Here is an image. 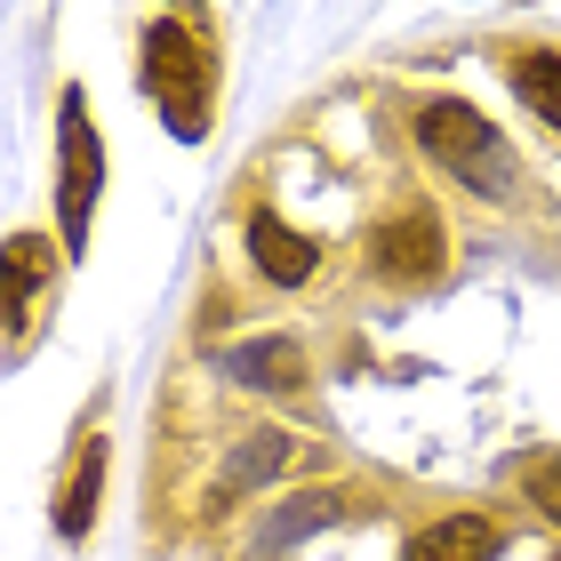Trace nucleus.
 I'll return each instance as SVG.
<instances>
[{
	"label": "nucleus",
	"mask_w": 561,
	"mask_h": 561,
	"mask_svg": "<svg viewBox=\"0 0 561 561\" xmlns=\"http://www.w3.org/2000/svg\"><path fill=\"white\" fill-rule=\"evenodd\" d=\"M225 369H233L241 386H257V393H297L305 345H297V337H257V345H233V353H225Z\"/></svg>",
	"instance_id": "6e6552de"
},
{
	"label": "nucleus",
	"mask_w": 561,
	"mask_h": 561,
	"mask_svg": "<svg viewBox=\"0 0 561 561\" xmlns=\"http://www.w3.org/2000/svg\"><path fill=\"white\" fill-rule=\"evenodd\" d=\"M57 145H65V249L89 241V209H96V185H105V145H96V121H89V96L65 89V121H57Z\"/></svg>",
	"instance_id": "7ed1b4c3"
},
{
	"label": "nucleus",
	"mask_w": 561,
	"mask_h": 561,
	"mask_svg": "<svg viewBox=\"0 0 561 561\" xmlns=\"http://www.w3.org/2000/svg\"><path fill=\"white\" fill-rule=\"evenodd\" d=\"M145 89L161 105L169 137H209V48L193 16H152L145 24Z\"/></svg>",
	"instance_id": "f03ea898"
},
{
	"label": "nucleus",
	"mask_w": 561,
	"mask_h": 561,
	"mask_svg": "<svg viewBox=\"0 0 561 561\" xmlns=\"http://www.w3.org/2000/svg\"><path fill=\"white\" fill-rule=\"evenodd\" d=\"M522 490H529V505H538L546 522H561V449L538 457V466H522Z\"/></svg>",
	"instance_id": "f8f14e48"
},
{
	"label": "nucleus",
	"mask_w": 561,
	"mask_h": 561,
	"mask_svg": "<svg viewBox=\"0 0 561 561\" xmlns=\"http://www.w3.org/2000/svg\"><path fill=\"white\" fill-rule=\"evenodd\" d=\"M249 265H257L273 289H305L321 265V249L297 233V225H280L273 209H249Z\"/></svg>",
	"instance_id": "39448f33"
},
{
	"label": "nucleus",
	"mask_w": 561,
	"mask_h": 561,
	"mask_svg": "<svg viewBox=\"0 0 561 561\" xmlns=\"http://www.w3.org/2000/svg\"><path fill=\"white\" fill-rule=\"evenodd\" d=\"M442 257H449V233H442V217H433V209H401V217H386L369 233V273L377 280H401V289L433 280Z\"/></svg>",
	"instance_id": "20e7f679"
},
{
	"label": "nucleus",
	"mask_w": 561,
	"mask_h": 561,
	"mask_svg": "<svg viewBox=\"0 0 561 561\" xmlns=\"http://www.w3.org/2000/svg\"><path fill=\"white\" fill-rule=\"evenodd\" d=\"M41 280H48V241L16 233V241H9V321H16V337H24V321H33Z\"/></svg>",
	"instance_id": "9b49d317"
},
{
	"label": "nucleus",
	"mask_w": 561,
	"mask_h": 561,
	"mask_svg": "<svg viewBox=\"0 0 561 561\" xmlns=\"http://www.w3.org/2000/svg\"><path fill=\"white\" fill-rule=\"evenodd\" d=\"M417 145H425V161H433V169L457 176V185L481 193V201H505V193L522 185L514 145H505L473 105H457V96H442V105H425V113H417Z\"/></svg>",
	"instance_id": "f257e3e1"
},
{
	"label": "nucleus",
	"mask_w": 561,
	"mask_h": 561,
	"mask_svg": "<svg viewBox=\"0 0 561 561\" xmlns=\"http://www.w3.org/2000/svg\"><path fill=\"white\" fill-rule=\"evenodd\" d=\"M96 497H105V433H81V457H72V473L57 490V529L65 538H89Z\"/></svg>",
	"instance_id": "0eeeda50"
},
{
	"label": "nucleus",
	"mask_w": 561,
	"mask_h": 561,
	"mask_svg": "<svg viewBox=\"0 0 561 561\" xmlns=\"http://www.w3.org/2000/svg\"><path fill=\"white\" fill-rule=\"evenodd\" d=\"M297 457V442L289 433H249V442L225 457V481H217V497H233V490H257V481H273L280 466Z\"/></svg>",
	"instance_id": "9d476101"
},
{
	"label": "nucleus",
	"mask_w": 561,
	"mask_h": 561,
	"mask_svg": "<svg viewBox=\"0 0 561 561\" xmlns=\"http://www.w3.org/2000/svg\"><path fill=\"white\" fill-rule=\"evenodd\" d=\"M401 561H497V522L490 514H442L410 538Z\"/></svg>",
	"instance_id": "423d86ee"
},
{
	"label": "nucleus",
	"mask_w": 561,
	"mask_h": 561,
	"mask_svg": "<svg viewBox=\"0 0 561 561\" xmlns=\"http://www.w3.org/2000/svg\"><path fill=\"white\" fill-rule=\"evenodd\" d=\"M505 72H514V89H522V105L546 121V129H561V57L553 48H505L497 57Z\"/></svg>",
	"instance_id": "1a4fd4ad"
}]
</instances>
